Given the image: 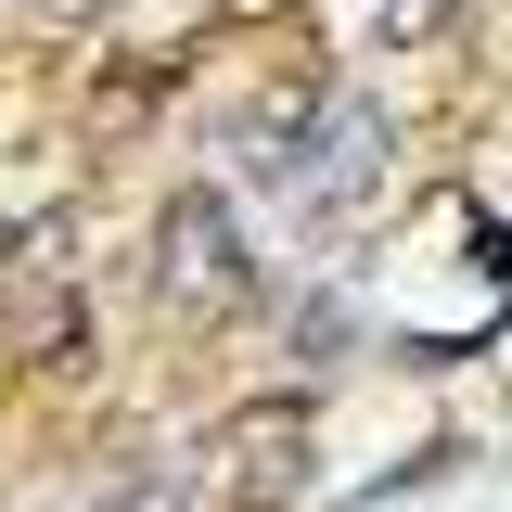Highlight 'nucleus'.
Wrapping results in <instances>:
<instances>
[{
  "mask_svg": "<svg viewBox=\"0 0 512 512\" xmlns=\"http://www.w3.org/2000/svg\"><path fill=\"white\" fill-rule=\"evenodd\" d=\"M128 512H180V500H167V487H154V500H128Z\"/></svg>",
  "mask_w": 512,
  "mask_h": 512,
  "instance_id": "1",
  "label": "nucleus"
}]
</instances>
